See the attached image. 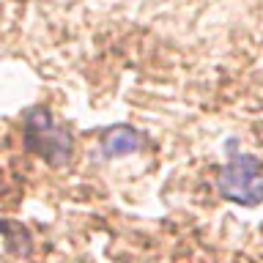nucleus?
<instances>
[{"label":"nucleus","mask_w":263,"mask_h":263,"mask_svg":"<svg viewBox=\"0 0 263 263\" xmlns=\"http://www.w3.org/2000/svg\"><path fill=\"white\" fill-rule=\"evenodd\" d=\"M22 143L25 151L39 156L49 167H66L74 156V137L47 107H30L22 118Z\"/></svg>","instance_id":"obj_1"},{"label":"nucleus","mask_w":263,"mask_h":263,"mask_svg":"<svg viewBox=\"0 0 263 263\" xmlns=\"http://www.w3.org/2000/svg\"><path fill=\"white\" fill-rule=\"evenodd\" d=\"M228 162L217 176L219 197L238 205L263 203V159L241 151L236 140H228Z\"/></svg>","instance_id":"obj_2"},{"label":"nucleus","mask_w":263,"mask_h":263,"mask_svg":"<svg viewBox=\"0 0 263 263\" xmlns=\"http://www.w3.org/2000/svg\"><path fill=\"white\" fill-rule=\"evenodd\" d=\"M145 145H148L145 132L129 126V123H115V126L104 129L102 137H99V151H102L104 159H121V156L137 154Z\"/></svg>","instance_id":"obj_3"},{"label":"nucleus","mask_w":263,"mask_h":263,"mask_svg":"<svg viewBox=\"0 0 263 263\" xmlns=\"http://www.w3.org/2000/svg\"><path fill=\"white\" fill-rule=\"evenodd\" d=\"M3 233H6V250L11 255H30V236L20 222L14 219H6L3 222Z\"/></svg>","instance_id":"obj_4"}]
</instances>
